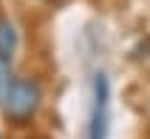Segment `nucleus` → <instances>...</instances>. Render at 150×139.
Masks as SVG:
<instances>
[{"label": "nucleus", "instance_id": "nucleus-4", "mask_svg": "<svg viewBox=\"0 0 150 139\" xmlns=\"http://www.w3.org/2000/svg\"><path fill=\"white\" fill-rule=\"evenodd\" d=\"M8 85H11V68H8V60L0 57V102H3V97H6Z\"/></svg>", "mask_w": 150, "mask_h": 139}, {"label": "nucleus", "instance_id": "nucleus-2", "mask_svg": "<svg viewBox=\"0 0 150 139\" xmlns=\"http://www.w3.org/2000/svg\"><path fill=\"white\" fill-rule=\"evenodd\" d=\"M108 99L110 85L105 74H93V105L88 119V139H108Z\"/></svg>", "mask_w": 150, "mask_h": 139}, {"label": "nucleus", "instance_id": "nucleus-3", "mask_svg": "<svg viewBox=\"0 0 150 139\" xmlns=\"http://www.w3.org/2000/svg\"><path fill=\"white\" fill-rule=\"evenodd\" d=\"M14 48H17V31H14V26H11V20L0 17V57L11 60Z\"/></svg>", "mask_w": 150, "mask_h": 139}, {"label": "nucleus", "instance_id": "nucleus-1", "mask_svg": "<svg viewBox=\"0 0 150 139\" xmlns=\"http://www.w3.org/2000/svg\"><path fill=\"white\" fill-rule=\"evenodd\" d=\"M37 105H40V85L34 80H28V77L11 80L6 97H3V111H6L8 119L25 122V119L37 111Z\"/></svg>", "mask_w": 150, "mask_h": 139}]
</instances>
